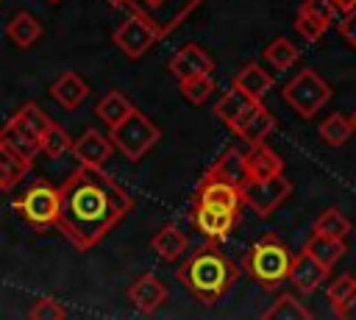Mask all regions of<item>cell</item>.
Masks as SVG:
<instances>
[{"label":"cell","mask_w":356,"mask_h":320,"mask_svg":"<svg viewBox=\"0 0 356 320\" xmlns=\"http://www.w3.org/2000/svg\"><path fill=\"white\" fill-rule=\"evenodd\" d=\"M58 189L61 209L56 228L78 250H89L103 242L106 234H111V228H117L134 209V198L95 164H78Z\"/></svg>","instance_id":"1"},{"label":"cell","mask_w":356,"mask_h":320,"mask_svg":"<svg viewBox=\"0 0 356 320\" xmlns=\"http://www.w3.org/2000/svg\"><path fill=\"white\" fill-rule=\"evenodd\" d=\"M178 278L181 284L197 298L203 301L206 306L217 303L228 289L231 284L236 281V267L234 262L217 248V242L206 239L200 248L192 250V256L181 264L178 270Z\"/></svg>","instance_id":"2"},{"label":"cell","mask_w":356,"mask_h":320,"mask_svg":"<svg viewBox=\"0 0 356 320\" xmlns=\"http://www.w3.org/2000/svg\"><path fill=\"white\" fill-rule=\"evenodd\" d=\"M292 256H295V253H289V248L284 245V239L270 231V234L259 237V239L248 248L242 264H245V273H248L253 281H259L261 287H275V284H281V281L289 278Z\"/></svg>","instance_id":"3"},{"label":"cell","mask_w":356,"mask_h":320,"mask_svg":"<svg viewBox=\"0 0 356 320\" xmlns=\"http://www.w3.org/2000/svg\"><path fill=\"white\" fill-rule=\"evenodd\" d=\"M11 209L33 228H50L58 223V209H61V189L44 178H36L28 184L14 200Z\"/></svg>","instance_id":"4"},{"label":"cell","mask_w":356,"mask_h":320,"mask_svg":"<svg viewBox=\"0 0 356 320\" xmlns=\"http://www.w3.org/2000/svg\"><path fill=\"white\" fill-rule=\"evenodd\" d=\"M108 139L114 142V147L131 159V161H139L147 150H153L161 139V128L147 117L142 114L139 109H134L122 122H117L114 128H108Z\"/></svg>","instance_id":"5"},{"label":"cell","mask_w":356,"mask_h":320,"mask_svg":"<svg viewBox=\"0 0 356 320\" xmlns=\"http://www.w3.org/2000/svg\"><path fill=\"white\" fill-rule=\"evenodd\" d=\"M281 97L289 109H295L303 120H312L328 100H331V86L325 78H320V72H314L312 67L300 70L298 75H292L284 89Z\"/></svg>","instance_id":"6"},{"label":"cell","mask_w":356,"mask_h":320,"mask_svg":"<svg viewBox=\"0 0 356 320\" xmlns=\"http://www.w3.org/2000/svg\"><path fill=\"white\" fill-rule=\"evenodd\" d=\"M159 36H161V28H159L145 11H139L136 6H134V11L117 25V31L111 33L114 45H117V47L122 50V56L131 58V61L142 58V56L159 42Z\"/></svg>","instance_id":"7"},{"label":"cell","mask_w":356,"mask_h":320,"mask_svg":"<svg viewBox=\"0 0 356 320\" xmlns=\"http://www.w3.org/2000/svg\"><path fill=\"white\" fill-rule=\"evenodd\" d=\"M292 195V181L278 173V175H270V178H250L245 186H242V200L250 211H256L259 217H267L273 214L286 198Z\"/></svg>","instance_id":"8"},{"label":"cell","mask_w":356,"mask_h":320,"mask_svg":"<svg viewBox=\"0 0 356 320\" xmlns=\"http://www.w3.org/2000/svg\"><path fill=\"white\" fill-rule=\"evenodd\" d=\"M236 217H239V211H231V209H222V206H211V203H195L192 206V223H195V228L206 239H211V242L225 239L234 231Z\"/></svg>","instance_id":"9"},{"label":"cell","mask_w":356,"mask_h":320,"mask_svg":"<svg viewBox=\"0 0 356 320\" xmlns=\"http://www.w3.org/2000/svg\"><path fill=\"white\" fill-rule=\"evenodd\" d=\"M259 103H261L259 97H250L245 89H239L236 83H231V89L214 103V117H217L220 122H225V125L236 134L239 125L253 114V109H256Z\"/></svg>","instance_id":"10"},{"label":"cell","mask_w":356,"mask_h":320,"mask_svg":"<svg viewBox=\"0 0 356 320\" xmlns=\"http://www.w3.org/2000/svg\"><path fill=\"white\" fill-rule=\"evenodd\" d=\"M195 203H211V206H222V209H231V211H239L245 206L242 200V189L206 173L195 189Z\"/></svg>","instance_id":"11"},{"label":"cell","mask_w":356,"mask_h":320,"mask_svg":"<svg viewBox=\"0 0 356 320\" xmlns=\"http://www.w3.org/2000/svg\"><path fill=\"white\" fill-rule=\"evenodd\" d=\"M167 70H170L178 81H184V78H192V75H206V72H211V70H214V58H211L200 45L189 42V45H184L181 50H175V53L170 56Z\"/></svg>","instance_id":"12"},{"label":"cell","mask_w":356,"mask_h":320,"mask_svg":"<svg viewBox=\"0 0 356 320\" xmlns=\"http://www.w3.org/2000/svg\"><path fill=\"white\" fill-rule=\"evenodd\" d=\"M0 142H3L6 147H11L14 153H19L22 159H28V161H33L36 153H42V150H39V136H36L17 114H11V117L0 125Z\"/></svg>","instance_id":"13"},{"label":"cell","mask_w":356,"mask_h":320,"mask_svg":"<svg viewBox=\"0 0 356 320\" xmlns=\"http://www.w3.org/2000/svg\"><path fill=\"white\" fill-rule=\"evenodd\" d=\"M50 97L61 106V109H67V111H75L86 97H89V83L83 81V75L81 72H75V70H67V72H61L53 83H50Z\"/></svg>","instance_id":"14"},{"label":"cell","mask_w":356,"mask_h":320,"mask_svg":"<svg viewBox=\"0 0 356 320\" xmlns=\"http://www.w3.org/2000/svg\"><path fill=\"white\" fill-rule=\"evenodd\" d=\"M111 150H114V142L108 136H103L100 131H95V128H86L78 139H72V156L78 159V164L103 167L108 161Z\"/></svg>","instance_id":"15"},{"label":"cell","mask_w":356,"mask_h":320,"mask_svg":"<svg viewBox=\"0 0 356 320\" xmlns=\"http://www.w3.org/2000/svg\"><path fill=\"white\" fill-rule=\"evenodd\" d=\"M167 287L153 275V273H142L131 287H128V301L142 312V314H153L164 301H167Z\"/></svg>","instance_id":"16"},{"label":"cell","mask_w":356,"mask_h":320,"mask_svg":"<svg viewBox=\"0 0 356 320\" xmlns=\"http://www.w3.org/2000/svg\"><path fill=\"white\" fill-rule=\"evenodd\" d=\"M325 278H328V267L320 264L309 250H300V253L292 256V264H289V281H292L300 292H314Z\"/></svg>","instance_id":"17"},{"label":"cell","mask_w":356,"mask_h":320,"mask_svg":"<svg viewBox=\"0 0 356 320\" xmlns=\"http://www.w3.org/2000/svg\"><path fill=\"white\" fill-rule=\"evenodd\" d=\"M206 173H211V175H217V178L242 189L248 184V156L239 147H228V150H222V156Z\"/></svg>","instance_id":"18"},{"label":"cell","mask_w":356,"mask_h":320,"mask_svg":"<svg viewBox=\"0 0 356 320\" xmlns=\"http://www.w3.org/2000/svg\"><path fill=\"white\" fill-rule=\"evenodd\" d=\"M150 248L156 250L159 259H164V262H178V259L186 253V248H189V237H186L178 225L167 223V225H161V228L153 234Z\"/></svg>","instance_id":"19"},{"label":"cell","mask_w":356,"mask_h":320,"mask_svg":"<svg viewBox=\"0 0 356 320\" xmlns=\"http://www.w3.org/2000/svg\"><path fill=\"white\" fill-rule=\"evenodd\" d=\"M245 156H248V181H250V178H270V175L284 173L281 156H278L270 145H264V142L250 145V150H248Z\"/></svg>","instance_id":"20"},{"label":"cell","mask_w":356,"mask_h":320,"mask_svg":"<svg viewBox=\"0 0 356 320\" xmlns=\"http://www.w3.org/2000/svg\"><path fill=\"white\" fill-rule=\"evenodd\" d=\"M6 36L8 42H14L17 47H33L42 39V22L31 14V11H17L8 22H6Z\"/></svg>","instance_id":"21"},{"label":"cell","mask_w":356,"mask_h":320,"mask_svg":"<svg viewBox=\"0 0 356 320\" xmlns=\"http://www.w3.org/2000/svg\"><path fill=\"white\" fill-rule=\"evenodd\" d=\"M134 109H136V106H134V100H131L125 92L111 89V92H106V95L97 100L95 114H97V120H100V122H106L108 128H114V125H117V122H122Z\"/></svg>","instance_id":"22"},{"label":"cell","mask_w":356,"mask_h":320,"mask_svg":"<svg viewBox=\"0 0 356 320\" xmlns=\"http://www.w3.org/2000/svg\"><path fill=\"white\" fill-rule=\"evenodd\" d=\"M328 306L337 317H348L350 306H356V275L342 273L328 284Z\"/></svg>","instance_id":"23"},{"label":"cell","mask_w":356,"mask_h":320,"mask_svg":"<svg viewBox=\"0 0 356 320\" xmlns=\"http://www.w3.org/2000/svg\"><path fill=\"white\" fill-rule=\"evenodd\" d=\"M273 128H275V117H273V111H267V106L259 103V106L253 109V114L239 125L236 136L245 139L248 145H256V142H264V139L273 134Z\"/></svg>","instance_id":"24"},{"label":"cell","mask_w":356,"mask_h":320,"mask_svg":"<svg viewBox=\"0 0 356 320\" xmlns=\"http://www.w3.org/2000/svg\"><path fill=\"white\" fill-rule=\"evenodd\" d=\"M303 250H309L320 264H325L328 270L345 256V239H337V237H323V234H314L306 239Z\"/></svg>","instance_id":"25"},{"label":"cell","mask_w":356,"mask_h":320,"mask_svg":"<svg viewBox=\"0 0 356 320\" xmlns=\"http://www.w3.org/2000/svg\"><path fill=\"white\" fill-rule=\"evenodd\" d=\"M31 167H33V161L22 159L19 153H14L11 147H6V145L0 142V181L6 184L8 192L19 186V181L28 175Z\"/></svg>","instance_id":"26"},{"label":"cell","mask_w":356,"mask_h":320,"mask_svg":"<svg viewBox=\"0 0 356 320\" xmlns=\"http://www.w3.org/2000/svg\"><path fill=\"white\" fill-rule=\"evenodd\" d=\"M234 83L239 86V89H245L250 97H264L270 89H273V78L259 67V64H245L239 72H236V78H234Z\"/></svg>","instance_id":"27"},{"label":"cell","mask_w":356,"mask_h":320,"mask_svg":"<svg viewBox=\"0 0 356 320\" xmlns=\"http://www.w3.org/2000/svg\"><path fill=\"white\" fill-rule=\"evenodd\" d=\"M350 134H353V122H350L348 114L334 111V114H328V117L320 122V139H323L325 145H331V147H342V145L350 139Z\"/></svg>","instance_id":"28"},{"label":"cell","mask_w":356,"mask_h":320,"mask_svg":"<svg viewBox=\"0 0 356 320\" xmlns=\"http://www.w3.org/2000/svg\"><path fill=\"white\" fill-rule=\"evenodd\" d=\"M314 234H323V237H337V239H345L350 234V220L337 209V206H328L317 214L314 225H312Z\"/></svg>","instance_id":"29"},{"label":"cell","mask_w":356,"mask_h":320,"mask_svg":"<svg viewBox=\"0 0 356 320\" xmlns=\"http://www.w3.org/2000/svg\"><path fill=\"white\" fill-rule=\"evenodd\" d=\"M39 150L50 159H61L64 153H72V136L58 122H50L39 136Z\"/></svg>","instance_id":"30"},{"label":"cell","mask_w":356,"mask_h":320,"mask_svg":"<svg viewBox=\"0 0 356 320\" xmlns=\"http://www.w3.org/2000/svg\"><path fill=\"white\" fill-rule=\"evenodd\" d=\"M178 89H181V95H184V100H186L189 106H203V103L214 95V78H211V72H206V75H192V78L178 81Z\"/></svg>","instance_id":"31"},{"label":"cell","mask_w":356,"mask_h":320,"mask_svg":"<svg viewBox=\"0 0 356 320\" xmlns=\"http://www.w3.org/2000/svg\"><path fill=\"white\" fill-rule=\"evenodd\" d=\"M264 317L267 320H306V317H312V312L295 295L284 292V295H278L273 301V306L264 312Z\"/></svg>","instance_id":"32"},{"label":"cell","mask_w":356,"mask_h":320,"mask_svg":"<svg viewBox=\"0 0 356 320\" xmlns=\"http://www.w3.org/2000/svg\"><path fill=\"white\" fill-rule=\"evenodd\" d=\"M264 56H267V61L275 67V70H289L295 61H298V47L286 39V36H275L267 47H264Z\"/></svg>","instance_id":"33"},{"label":"cell","mask_w":356,"mask_h":320,"mask_svg":"<svg viewBox=\"0 0 356 320\" xmlns=\"http://www.w3.org/2000/svg\"><path fill=\"white\" fill-rule=\"evenodd\" d=\"M17 117H19V120H22V122L36 134V136H42V131L53 122V120L42 111V106H36V103H22V106L17 109Z\"/></svg>","instance_id":"34"},{"label":"cell","mask_w":356,"mask_h":320,"mask_svg":"<svg viewBox=\"0 0 356 320\" xmlns=\"http://www.w3.org/2000/svg\"><path fill=\"white\" fill-rule=\"evenodd\" d=\"M28 317H33V320H61V317H67V309L56 298H36L33 306L28 309Z\"/></svg>","instance_id":"35"},{"label":"cell","mask_w":356,"mask_h":320,"mask_svg":"<svg viewBox=\"0 0 356 320\" xmlns=\"http://www.w3.org/2000/svg\"><path fill=\"white\" fill-rule=\"evenodd\" d=\"M325 28H328L325 22H320V19H314V17L303 14V11L295 14V33H300L306 42H320L323 33H325Z\"/></svg>","instance_id":"36"},{"label":"cell","mask_w":356,"mask_h":320,"mask_svg":"<svg viewBox=\"0 0 356 320\" xmlns=\"http://www.w3.org/2000/svg\"><path fill=\"white\" fill-rule=\"evenodd\" d=\"M298 11H303V14H309V17L320 19V22H325V25H331V22H334V14H337V6H334L331 0H303Z\"/></svg>","instance_id":"37"},{"label":"cell","mask_w":356,"mask_h":320,"mask_svg":"<svg viewBox=\"0 0 356 320\" xmlns=\"http://www.w3.org/2000/svg\"><path fill=\"white\" fill-rule=\"evenodd\" d=\"M337 31H339V36H342V39H345L350 47H356V8L345 11V17L339 19Z\"/></svg>","instance_id":"38"},{"label":"cell","mask_w":356,"mask_h":320,"mask_svg":"<svg viewBox=\"0 0 356 320\" xmlns=\"http://www.w3.org/2000/svg\"><path fill=\"white\" fill-rule=\"evenodd\" d=\"M339 11H350V8H356V0H331Z\"/></svg>","instance_id":"39"},{"label":"cell","mask_w":356,"mask_h":320,"mask_svg":"<svg viewBox=\"0 0 356 320\" xmlns=\"http://www.w3.org/2000/svg\"><path fill=\"white\" fill-rule=\"evenodd\" d=\"M108 3H114V6H131L134 0H108Z\"/></svg>","instance_id":"40"},{"label":"cell","mask_w":356,"mask_h":320,"mask_svg":"<svg viewBox=\"0 0 356 320\" xmlns=\"http://www.w3.org/2000/svg\"><path fill=\"white\" fill-rule=\"evenodd\" d=\"M145 3H147V6H153V8H156V6H161V3H167V0H145Z\"/></svg>","instance_id":"41"},{"label":"cell","mask_w":356,"mask_h":320,"mask_svg":"<svg viewBox=\"0 0 356 320\" xmlns=\"http://www.w3.org/2000/svg\"><path fill=\"white\" fill-rule=\"evenodd\" d=\"M6 192H8V189H6V184L0 181V195H6Z\"/></svg>","instance_id":"42"},{"label":"cell","mask_w":356,"mask_h":320,"mask_svg":"<svg viewBox=\"0 0 356 320\" xmlns=\"http://www.w3.org/2000/svg\"><path fill=\"white\" fill-rule=\"evenodd\" d=\"M350 122H353V131H356V111L350 114Z\"/></svg>","instance_id":"43"},{"label":"cell","mask_w":356,"mask_h":320,"mask_svg":"<svg viewBox=\"0 0 356 320\" xmlns=\"http://www.w3.org/2000/svg\"><path fill=\"white\" fill-rule=\"evenodd\" d=\"M47 3H58V0H47Z\"/></svg>","instance_id":"44"}]
</instances>
